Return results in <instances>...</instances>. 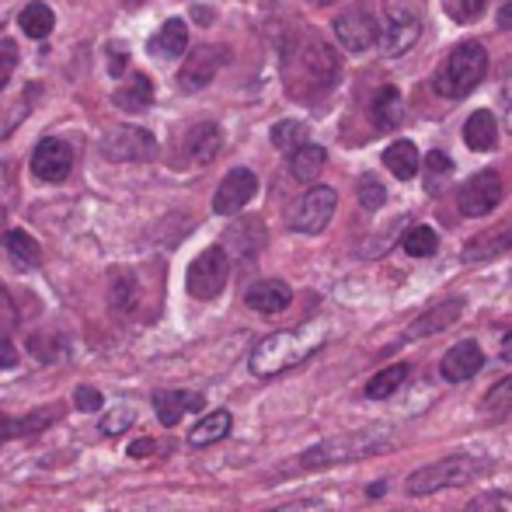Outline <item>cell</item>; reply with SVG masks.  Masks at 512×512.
I'll return each instance as SVG.
<instances>
[{
  "label": "cell",
  "mask_w": 512,
  "mask_h": 512,
  "mask_svg": "<svg viewBox=\"0 0 512 512\" xmlns=\"http://www.w3.org/2000/svg\"><path fill=\"white\" fill-rule=\"evenodd\" d=\"M324 338H328L324 324H304V328L276 331V335L262 338V342L255 345V352H251V359H248V370L262 380L279 377V373L293 370V366H300L304 359L314 356L324 345Z\"/></svg>",
  "instance_id": "obj_1"
},
{
  "label": "cell",
  "mask_w": 512,
  "mask_h": 512,
  "mask_svg": "<svg viewBox=\"0 0 512 512\" xmlns=\"http://www.w3.org/2000/svg\"><path fill=\"white\" fill-rule=\"evenodd\" d=\"M338 70H342L338 53L328 46V42L317 39V35L314 39L297 42V46L286 53V77H290L293 95L297 98H310V95H324V91H331L338 81Z\"/></svg>",
  "instance_id": "obj_2"
},
{
  "label": "cell",
  "mask_w": 512,
  "mask_h": 512,
  "mask_svg": "<svg viewBox=\"0 0 512 512\" xmlns=\"http://www.w3.org/2000/svg\"><path fill=\"white\" fill-rule=\"evenodd\" d=\"M488 74V53L481 42H460L453 46V53L443 60V67L432 77V88H436L439 98H450V102H460L467 98Z\"/></svg>",
  "instance_id": "obj_3"
},
{
  "label": "cell",
  "mask_w": 512,
  "mask_h": 512,
  "mask_svg": "<svg viewBox=\"0 0 512 512\" xmlns=\"http://www.w3.org/2000/svg\"><path fill=\"white\" fill-rule=\"evenodd\" d=\"M394 446L391 436L384 432H345V436H328L307 453H300L297 464L310 471V467H331V464H349V460H363L373 453H387Z\"/></svg>",
  "instance_id": "obj_4"
},
{
  "label": "cell",
  "mask_w": 512,
  "mask_h": 512,
  "mask_svg": "<svg viewBox=\"0 0 512 512\" xmlns=\"http://www.w3.org/2000/svg\"><path fill=\"white\" fill-rule=\"evenodd\" d=\"M485 474V464L471 457H446V460H436V464H425L418 471L408 474L405 481V492L422 499V495H432V492H443V488H464L471 481H478Z\"/></svg>",
  "instance_id": "obj_5"
},
{
  "label": "cell",
  "mask_w": 512,
  "mask_h": 512,
  "mask_svg": "<svg viewBox=\"0 0 512 512\" xmlns=\"http://www.w3.org/2000/svg\"><path fill=\"white\" fill-rule=\"evenodd\" d=\"M157 136L143 126H112L102 136V157L115 164H140L157 157Z\"/></svg>",
  "instance_id": "obj_6"
},
{
  "label": "cell",
  "mask_w": 512,
  "mask_h": 512,
  "mask_svg": "<svg viewBox=\"0 0 512 512\" xmlns=\"http://www.w3.org/2000/svg\"><path fill=\"white\" fill-rule=\"evenodd\" d=\"M230 279V258L223 248H206L185 272V290L196 300H216Z\"/></svg>",
  "instance_id": "obj_7"
},
{
  "label": "cell",
  "mask_w": 512,
  "mask_h": 512,
  "mask_svg": "<svg viewBox=\"0 0 512 512\" xmlns=\"http://www.w3.org/2000/svg\"><path fill=\"white\" fill-rule=\"evenodd\" d=\"M384 11H387V25H384V32H380V49H384V56L394 60V56H405L418 42L422 21H418L415 7H411L408 0H387Z\"/></svg>",
  "instance_id": "obj_8"
},
{
  "label": "cell",
  "mask_w": 512,
  "mask_h": 512,
  "mask_svg": "<svg viewBox=\"0 0 512 512\" xmlns=\"http://www.w3.org/2000/svg\"><path fill=\"white\" fill-rule=\"evenodd\" d=\"M335 39L345 53H366L380 42V25L366 7H349L335 18Z\"/></svg>",
  "instance_id": "obj_9"
},
{
  "label": "cell",
  "mask_w": 512,
  "mask_h": 512,
  "mask_svg": "<svg viewBox=\"0 0 512 512\" xmlns=\"http://www.w3.org/2000/svg\"><path fill=\"white\" fill-rule=\"evenodd\" d=\"M335 206H338L335 189L314 185V189L297 203V209L290 213V227L297 230V234H321V230L331 223V216H335Z\"/></svg>",
  "instance_id": "obj_10"
},
{
  "label": "cell",
  "mask_w": 512,
  "mask_h": 512,
  "mask_svg": "<svg viewBox=\"0 0 512 512\" xmlns=\"http://www.w3.org/2000/svg\"><path fill=\"white\" fill-rule=\"evenodd\" d=\"M502 203V178L499 171H481V175L467 178L457 192V206L464 216H488Z\"/></svg>",
  "instance_id": "obj_11"
},
{
  "label": "cell",
  "mask_w": 512,
  "mask_h": 512,
  "mask_svg": "<svg viewBox=\"0 0 512 512\" xmlns=\"http://www.w3.org/2000/svg\"><path fill=\"white\" fill-rule=\"evenodd\" d=\"M223 63H227V49L223 46H196L189 53V60L182 63V70H178V84L185 91H203L213 84Z\"/></svg>",
  "instance_id": "obj_12"
},
{
  "label": "cell",
  "mask_w": 512,
  "mask_h": 512,
  "mask_svg": "<svg viewBox=\"0 0 512 512\" xmlns=\"http://www.w3.org/2000/svg\"><path fill=\"white\" fill-rule=\"evenodd\" d=\"M255 192H258L255 171L234 168V171H230V175L220 182V189H216V196H213V213H220V216L241 213V209L248 206L251 199H255Z\"/></svg>",
  "instance_id": "obj_13"
},
{
  "label": "cell",
  "mask_w": 512,
  "mask_h": 512,
  "mask_svg": "<svg viewBox=\"0 0 512 512\" xmlns=\"http://www.w3.org/2000/svg\"><path fill=\"white\" fill-rule=\"evenodd\" d=\"M32 171L39 182H67L74 171V150L63 140H42L32 154Z\"/></svg>",
  "instance_id": "obj_14"
},
{
  "label": "cell",
  "mask_w": 512,
  "mask_h": 512,
  "mask_svg": "<svg viewBox=\"0 0 512 512\" xmlns=\"http://www.w3.org/2000/svg\"><path fill=\"white\" fill-rule=\"evenodd\" d=\"M512 248V216L502 223H495V227H488L485 234L471 237L464 248V262L467 265H481V262H492V258L506 255Z\"/></svg>",
  "instance_id": "obj_15"
},
{
  "label": "cell",
  "mask_w": 512,
  "mask_h": 512,
  "mask_svg": "<svg viewBox=\"0 0 512 512\" xmlns=\"http://www.w3.org/2000/svg\"><path fill=\"white\" fill-rule=\"evenodd\" d=\"M485 366V356H481V345L478 342H460L453 345L450 352L443 356V363H439V373H443V380H450V384H464V380H471L474 373Z\"/></svg>",
  "instance_id": "obj_16"
},
{
  "label": "cell",
  "mask_w": 512,
  "mask_h": 512,
  "mask_svg": "<svg viewBox=\"0 0 512 512\" xmlns=\"http://www.w3.org/2000/svg\"><path fill=\"white\" fill-rule=\"evenodd\" d=\"M203 408H206V398L196 391H157L154 394V411L164 429H175L189 411H203Z\"/></svg>",
  "instance_id": "obj_17"
},
{
  "label": "cell",
  "mask_w": 512,
  "mask_h": 512,
  "mask_svg": "<svg viewBox=\"0 0 512 512\" xmlns=\"http://www.w3.org/2000/svg\"><path fill=\"white\" fill-rule=\"evenodd\" d=\"M460 314H464V300H460V297L443 300V304H436L432 310H425L422 317H415V321H411V328L405 331V338H411V342H415V338L439 335V331L450 328V324L457 321Z\"/></svg>",
  "instance_id": "obj_18"
},
{
  "label": "cell",
  "mask_w": 512,
  "mask_h": 512,
  "mask_svg": "<svg viewBox=\"0 0 512 512\" xmlns=\"http://www.w3.org/2000/svg\"><path fill=\"white\" fill-rule=\"evenodd\" d=\"M290 300H293V290L283 279H262V283H255L244 293V304L251 310H258V314H279V310L290 307Z\"/></svg>",
  "instance_id": "obj_19"
},
{
  "label": "cell",
  "mask_w": 512,
  "mask_h": 512,
  "mask_svg": "<svg viewBox=\"0 0 512 512\" xmlns=\"http://www.w3.org/2000/svg\"><path fill=\"white\" fill-rule=\"evenodd\" d=\"M220 147H223V133L213 122H199V126H192L185 133V154H189L192 164H209L220 154Z\"/></svg>",
  "instance_id": "obj_20"
},
{
  "label": "cell",
  "mask_w": 512,
  "mask_h": 512,
  "mask_svg": "<svg viewBox=\"0 0 512 512\" xmlns=\"http://www.w3.org/2000/svg\"><path fill=\"white\" fill-rule=\"evenodd\" d=\"M56 418H60V411L56 408H39L32 411V415L25 418H11L0 411V443H7V439H18V436H35V432H42L46 425H53Z\"/></svg>",
  "instance_id": "obj_21"
},
{
  "label": "cell",
  "mask_w": 512,
  "mask_h": 512,
  "mask_svg": "<svg viewBox=\"0 0 512 512\" xmlns=\"http://www.w3.org/2000/svg\"><path fill=\"white\" fill-rule=\"evenodd\" d=\"M147 49L154 56H164V60H178V56L189 49V25L182 18L164 21V28L147 42Z\"/></svg>",
  "instance_id": "obj_22"
},
{
  "label": "cell",
  "mask_w": 512,
  "mask_h": 512,
  "mask_svg": "<svg viewBox=\"0 0 512 512\" xmlns=\"http://www.w3.org/2000/svg\"><path fill=\"white\" fill-rule=\"evenodd\" d=\"M324 164H328L324 147H317V143H304V147H297L290 154V175L297 178V182L310 185L324 171Z\"/></svg>",
  "instance_id": "obj_23"
},
{
  "label": "cell",
  "mask_w": 512,
  "mask_h": 512,
  "mask_svg": "<svg viewBox=\"0 0 512 512\" xmlns=\"http://www.w3.org/2000/svg\"><path fill=\"white\" fill-rule=\"evenodd\" d=\"M370 122L373 129H380V133H391L394 126L401 122V91L398 88H380V95L373 98L370 105Z\"/></svg>",
  "instance_id": "obj_24"
},
{
  "label": "cell",
  "mask_w": 512,
  "mask_h": 512,
  "mask_svg": "<svg viewBox=\"0 0 512 512\" xmlns=\"http://www.w3.org/2000/svg\"><path fill=\"white\" fill-rule=\"evenodd\" d=\"M464 143L471 150H495V143H499V122H495V115L474 112L464 122Z\"/></svg>",
  "instance_id": "obj_25"
},
{
  "label": "cell",
  "mask_w": 512,
  "mask_h": 512,
  "mask_svg": "<svg viewBox=\"0 0 512 512\" xmlns=\"http://www.w3.org/2000/svg\"><path fill=\"white\" fill-rule=\"evenodd\" d=\"M384 164H387V171H391L394 178L408 182V178L418 175V164H422V157H418V147L411 140H398V143H391V147L384 150Z\"/></svg>",
  "instance_id": "obj_26"
},
{
  "label": "cell",
  "mask_w": 512,
  "mask_h": 512,
  "mask_svg": "<svg viewBox=\"0 0 512 512\" xmlns=\"http://www.w3.org/2000/svg\"><path fill=\"white\" fill-rule=\"evenodd\" d=\"M230 425H234V418H230V411H209L203 422L196 425V429L189 432V446H196V450H203V446H213L220 443L223 436H230Z\"/></svg>",
  "instance_id": "obj_27"
},
{
  "label": "cell",
  "mask_w": 512,
  "mask_h": 512,
  "mask_svg": "<svg viewBox=\"0 0 512 512\" xmlns=\"http://www.w3.org/2000/svg\"><path fill=\"white\" fill-rule=\"evenodd\" d=\"M154 102V84H150L147 74H133L119 91H115V105L126 108V112H140Z\"/></svg>",
  "instance_id": "obj_28"
},
{
  "label": "cell",
  "mask_w": 512,
  "mask_h": 512,
  "mask_svg": "<svg viewBox=\"0 0 512 512\" xmlns=\"http://www.w3.org/2000/svg\"><path fill=\"white\" fill-rule=\"evenodd\" d=\"M18 25H21V32L28 35V39H46L49 32H53V25H56V14H53V7L49 4H25L21 7V14H18Z\"/></svg>",
  "instance_id": "obj_29"
},
{
  "label": "cell",
  "mask_w": 512,
  "mask_h": 512,
  "mask_svg": "<svg viewBox=\"0 0 512 512\" xmlns=\"http://www.w3.org/2000/svg\"><path fill=\"white\" fill-rule=\"evenodd\" d=\"M4 248H7V255L21 265V269H35V265L42 262V248L35 244L32 234H25V230H7Z\"/></svg>",
  "instance_id": "obj_30"
},
{
  "label": "cell",
  "mask_w": 512,
  "mask_h": 512,
  "mask_svg": "<svg viewBox=\"0 0 512 512\" xmlns=\"http://www.w3.org/2000/svg\"><path fill=\"white\" fill-rule=\"evenodd\" d=\"M227 244H230V248L241 251V258L258 255V251H262V244H265L262 223H258V220H244V223H237V227H230Z\"/></svg>",
  "instance_id": "obj_31"
},
{
  "label": "cell",
  "mask_w": 512,
  "mask_h": 512,
  "mask_svg": "<svg viewBox=\"0 0 512 512\" xmlns=\"http://www.w3.org/2000/svg\"><path fill=\"white\" fill-rule=\"evenodd\" d=\"M408 380V363H398V366H387V370H380L377 377L366 384V398L373 401H384L391 398V394H398V387Z\"/></svg>",
  "instance_id": "obj_32"
},
{
  "label": "cell",
  "mask_w": 512,
  "mask_h": 512,
  "mask_svg": "<svg viewBox=\"0 0 512 512\" xmlns=\"http://www.w3.org/2000/svg\"><path fill=\"white\" fill-rule=\"evenodd\" d=\"M450 178H453V161H450V157L439 154V150L425 154V189H429L432 196H439Z\"/></svg>",
  "instance_id": "obj_33"
},
{
  "label": "cell",
  "mask_w": 512,
  "mask_h": 512,
  "mask_svg": "<svg viewBox=\"0 0 512 512\" xmlns=\"http://www.w3.org/2000/svg\"><path fill=\"white\" fill-rule=\"evenodd\" d=\"M401 248H405L411 258H429V255H436L439 237L432 227H411L405 234V241H401Z\"/></svg>",
  "instance_id": "obj_34"
},
{
  "label": "cell",
  "mask_w": 512,
  "mask_h": 512,
  "mask_svg": "<svg viewBox=\"0 0 512 512\" xmlns=\"http://www.w3.org/2000/svg\"><path fill=\"white\" fill-rule=\"evenodd\" d=\"M136 425V408L126 405V401H119V405L105 408V418L98 429L105 432V436H122V432H129Z\"/></svg>",
  "instance_id": "obj_35"
},
{
  "label": "cell",
  "mask_w": 512,
  "mask_h": 512,
  "mask_svg": "<svg viewBox=\"0 0 512 512\" xmlns=\"http://www.w3.org/2000/svg\"><path fill=\"white\" fill-rule=\"evenodd\" d=\"M272 143H276L279 150H290V154H293V150L307 143V126H304V122H297V119L276 122V126H272Z\"/></svg>",
  "instance_id": "obj_36"
},
{
  "label": "cell",
  "mask_w": 512,
  "mask_h": 512,
  "mask_svg": "<svg viewBox=\"0 0 512 512\" xmlns=\"http://www.w3.org/2000/svg\"><path fill=\"white\" fill-rule=\"evenodd\" d=\"M481 408H485L488 415H506V411H512V377H502L499 384L485 394Z\"/></svg>",
  "instance_id": "obj_37"
},
{
  "label": "cell",
  "mask_w": 512,
  "mask_h": 512,
  "mask_svg": "<svg viewBox=\"0 0 512 512\" xmlns=\"http://www.w3.org/2000/svg\"><path fill=\"white\" fill-rule=\"evenodd\" d=\"M443 7L457 25H471V21H478L485 14L488 0H443Z\"/></svg>",
  "instance_id": "obj_38"
},
{
  "label": "cell",
  "mask_w": 512,
  "mask_h": 512,
  "mask_svg": "<svg viewBox=\"0 0 512 512\" xmlns=\"http://www.w3.org/2000/svg\"><path fill=\"white\" fill-rule=\"evenodd\" d=\"M356 199H359V206H363V209H380L387 203V192L373 175H363V178H359V185H356Z\"/></svg>",
  "instance_id": "obj_39"
},
{
  "label": "cell",
  "mask_w": 512,
  "mask_h": 512,
  "mask_svg": "<svg viewBox=\"0 0 512 512\" xmlns=\"http://www.w3.org/2000/svg\"><path fill=\"white\" fill-rule=\"evenodd\" d=\"M112 304L119 310H129L136 304V283L129 276H122V272L112 279Z\"/></svg>",
  "instance_id": "obj_40"
},
{
  "label": "cell",
  "mask_w": 512,
  "mask_h": 512,
  "mask_svg": "<svg viewBox=\"0 0 512 512\" xmlns=\"http://www.w3.org/2000/svg\"><path fill=\"white\" fill-rule=\"evenodd\" d=\"M14 67H18V46L11 39H0V88H7Z\"/></svg>",
  "instance_id": "obj_41"
},
{
  "label": "cell",
  "mask_w": 512,
  "mask_h": 512,
  "mask_svg": "<svg viewBox=\"0 0 512 512\" xmlns=\"http://www.w3.org/2000/svg\"><path fill=\"white\" fill-rule=\"evenodd\" d=\"M28 349L35 352V359L39 363H53L60 352H56V338H46V335H32L28 338Z\"/></svg>",
  "instance_id": "obj_42"
},
{
  "label": "cell",
  "mask_w": 512,
  "mask_h": 512,
  "mask_svg": "<svg viewBox=\"0 0 512 512\" xmlns=\"http://www.w3.org/2000/svg\"><path fill=\"white\" fill-rule=\"evenodd\" d=\"M74 405L81 408V411H98V408L105 405V401H102V394H98L95 387L84 384V387H77V391H74Z\"/></svg>",
  "instance_id": "obj_43"
},
{
  "label": "cell",
  "mask_w": 512,
  "mask_h": 512,
  "mask_svg": "<svg viewBox=\"0 0 512 512\" xmlns=\"http://www.w3.org/2000/svg\"><path fill=\"white\" fill-rule=\"evenodd\" d=\"M157 450V443H154V439H136V443L133 446H129V457H133V460H140V457H150V453H154Z\"/></svg>",
  "instance_id": "obj_44"
},
{
  "label": "cell",
  "mask_w": 512,
  "mask_h": 512,
  "mask_svg": "<svg viewBox=\"0 0 512 512\" xmlns=\"http://www.w3.org/2000/svg\"><path fill=\"white\" fill-rule=\"evenodd\" d=\"M502 112H506V129H509V136H512V81L502 88Z\"/></svg>",
  "instance_id": "obj_45"
},
{
  "label": "cell",
  "mask_w": 512,
  "mask_h": 512,
  "mask_svg": "<svg viewBox=\"0 0 512 512\" xmlns=\"http://www.w3.org/2000/svg\"><path fill=\"white\" fill-rule=\"evenodd\" d=\"M18 363V356H14V345L7 342V338H0V366H14Z\"/></svg>",
  "instance_id": "obj_46"
},
{
  "label": "cell",
  "mask_w": 512,
  "mask_h": 512,
  "mask_svg": "<svg viewBox=\"0 0 512 512\" xmlns=\"http://www.w3.org/2000/svg\"><path fill=\"white\" fill-rule=\"evenodd\" d=\"M499 28H512V0H502V7H499Z\"/></svg>",
  "instance_id": "obj_47"
},
{
  "label": "cell",
  "mask_w": 512,
  "mask_h": 512,
  "mask_svg": "<svg viewBox=\"0 0 512 512\" xmlns=\"http://www.w3.org/2000/svg\"><path fill=\"white\" fill-rule=\"evenodd\" d=\"M502 359H506V363H512V331L506 338H502Z\"/></svg>",
  "instance_id": "obj_48"
},
{
  "label": "cell",
  "mask_w": 512,
  "mask_h": 512,
  "mask_svg": "<svg viewBox=\"0 0 512 512\" xmlns=\"http://www.w3.org/2000/svg\"><path fill=\"white\" fill-rule=\"evenodd\" d=\"M122 60H126V56H122V53H115V56H112V74H122V67H126V63H122Z\"/></svg>",
  "instance_id": "obj_49"
},
{
  "label": "cell",
  "mask_w": 512,
  "mask_h": 512,
  "mask_svg": "<svg viewBox=\"0 0 512 512\" xmlns=\"http://www.w3.org/2000/svg\"><path fill=\"white\" fill-rule=\"evenodd\" d=\"M119 4H126V7H140L143 0H119Z\"/></svg>",
  "instance_id": "obj_50"
},
{
  "label": "cell",
  "mask_w": 512,
  "mask_h": 512,
  "mask_svg": "<svg viewBox=\"0 0 512 512\" xmlns=\"http://www.w3.org/2000/svg\"><path fill=\"white\" fill-rule=\"evenodd\" d=\"M310 4H321V7H328V4H338V0H310Z\"/></svg>",
  "instance_id": "obj_51"
},
{
  "label": "cell",
  "mask_w": 512,
  "mask_h": 512,
  "mask_svg": "<svg viewBox=\"0 0 512 512\" xmlns=\"http://www.w3.org/2000/svg\"><path fill=\"white\" fill-rule=\"evenodd\" d=\"M276 512H279V509H276Z\"/></svg>",
  "instance_id": "obj_52"
}]
</instances>
